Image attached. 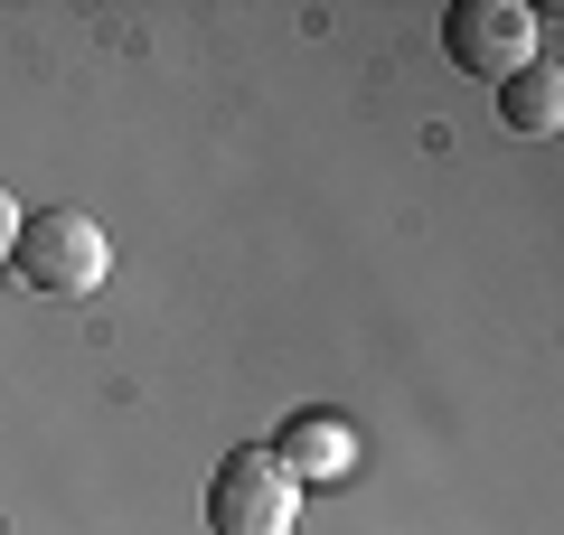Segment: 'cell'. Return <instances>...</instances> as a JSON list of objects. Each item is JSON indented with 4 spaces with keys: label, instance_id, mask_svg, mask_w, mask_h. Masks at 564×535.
Here are the masks:
<instances>
[{
    "label": "cell",
    "instance_id": "1",
    "mask_svg": "<svg viewBox=\"0 0 564 535\" xmlns=\"http://www.w3.org/2000/svg\"><path fill=\"white\" fill-rule=\"evenodd\" d=\"M10 273H20V292L85 301V292H104V282H113V236H104L85 207H39V217H20Z\"/></svg>",
    "mask_w": 564,
    "mask_h": 535
},
{
    "label": "cell",
    "instance_id": "4",
    "mask_svg": "<svg viewBox=\"0 0 564 535\" xmlns=\"http://www.w3.org/2000/svg\"><path fill=\"white\" fill-rule=\"evenodd\" d=\"M263 451L302 479V498H311L321 479H348V470H358V423L329 414V404H302V414L282 423V441H263Z\"/></svg>",
    "mask_w": 564,
    "mask_h": 535
},
{
    "label": "cell",
    "instance_id": "6",
    "mask_svg": "<svg viewBox=\"0 0 564 535\" xmlns=\"http://www.w3.org/2000/svg\"><path fill=\"white\" fill-rule=\"evenodd\" d=\"M10 244H20V198L0 188V263H10Z\"/></svg>",
    "mask_w": 564,
    "mask_h": 535
},
{
    "label": "cell",
    "instance_id": "2",
    "mask_svg": "<svg viewBox=\"0 0 564 535\" xmlns=\"http://www.w3.org/2000/svg\"><path fill=\"white\" fill-rule=\"evenodd\" d=\"M302 526V479L273 451H226L207 479V535H292Z\"/></svg>",
    "mask_w": 564,
    "mask_h": 535
},
{
    "label": "cell",
    "instance_id": "5",
    "mask_svg": "<svg viewBox=\"0 0 564 535\" xmlns=\"http://www.w3.org/2000/svg\"><path fill=\"white\" fill-rule=\"evenodd\" d=\"M499 122L518 141H555L564 132V66L555 57H527L518 76H499Z\"/></svg>",
    "mask_w": 564,
    "mask_h": 535
},
{
    "label": "cell",
    "instance_id": "3",
    "mask_svg": "<svg viewBox=\"0 0 564 535\" xmlns=\"http://www.w3.org/2000/svg\"><path fill=\"white\" fill-rule=\"evenodd\" d=\"M443 57L462 66V76H518L527 57H536V10L527 0H452L443 10Z\"/></svg>",
    "mask_w": 564,
    "mask_h": 535
}]
</instances>
